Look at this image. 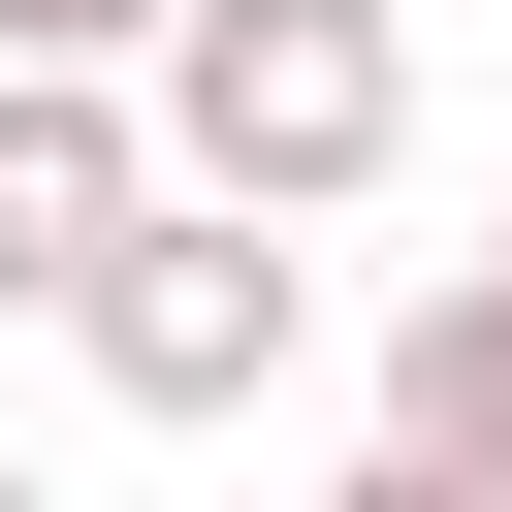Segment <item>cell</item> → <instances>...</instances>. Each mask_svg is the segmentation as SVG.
Segmentation results:
<instances>
[{
  "label": "cell",
  "instance_id": "obj_7",
  "mask_svg": "<svg viewBox=\"0 0 512 512\" xmlns=\"http://www.w3.org/2000/svg\"><path fill=\"white\" fill-rule=\"evenodd\" d=\"M0 512H64V480H32V448H0Z\"/></svg>",
  "mask_w": 512,
  "mask_h": 512
},
{
  "label": "cell",
  "instance_id": "obj_3",
  "mask_svg": "<svg viewBox=\"0 0 512 512\" xmlns=\"http://www.w3.org/2000/svg\"><path fill=\"white\" fill-rule=\"evenodd\" d=\"M160 224V96H0V320H96Z\"/></svg>",
  "mask_w": 512,
  "mask_h": 512
},
{
  "label": "cell",
  "instance_id": "obj_6",
  "mask_svg": "<svg viewBox=\"0 0 512 512\" xmlns=\"http://www.w3.org/2000/svg\"><path fill=\"white\" fill-rule=\"evenodd\" d=\"M320 512H448V480H416V448H352V480H320Z\"/></svg>",
  "mask_w": 512,
  "mask_h": 512
},
{
  "label": "cell",
  "instance_id": "obj_4",
  "mask_svg": "<svg viewBox=\"0 0 512 512\" xmlns=\"http://www.w3.org/2000/svg\"><path fill=\"white\" fill-rule=\"evenodd\" d=\"M384 448H416L448 512H512V256H448V288H384Z\"/></svg>",
  "mask_w": 512,
  "mask_h": 512
},
{
  "label": "cell",
  "instance_id": "obj_1",
  "mask_svg": "<svg viewBox=\"0 0 512 512\" xmlns=\"http://www.w3.org/2000/svg\"><path fill=\"white\" fill-rule=\"evenodd\" d=\"M416 160V0H192L160 32V192L192 224H352Z\"/></svg>",
  "mask_w": 512,
  "mask_h": 512
},
{
  "label": "cell",
  "instance_id": "obj_5",
  "mask_svg": "<svg viewBox=\"0 0 512 512\" xmlns=\"http://www.w3.org/2000/svg\"><path fill=\"white\" fill-rule=\"evenodd\" d=\"M192 0H0V96H160Z\"/></svg>",
  "mask_w": 512,
  "mask_h": 512
},
{
  "label": "cell",
  "instance_id": "obj_2",
  "mask_svg": "<svg viewBox=\"0 0 512 512\" xmlns=\"http://www.w3.org/2000/svg\"><path fill=\"white\" fill-rule=\"evenodd\" d=\"M64 352H96V416L224 448V416H288V384H320V256H288V224H192V192H160V224H128V288H96Z\"/></svg>",
  "mask_w": 512,
  "mask_h": 512
}]
</instances>
